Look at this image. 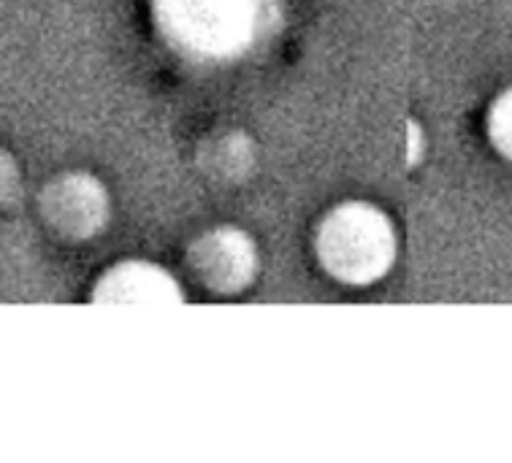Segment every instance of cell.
Masks as SVG:
<instances>
[{
	"label": "cell",
	"mask_w": 512,
	"mask_h": 463,
	"mask_svg": "<svg viewBox=\"0 0 512 463\" xmlns=\"http://www.w3.org/2000/svg\"><path fill=\"white\" fill-rule=\"evenodd\" d=\"M315 252L331 277L364 288L388 277L399 255V233L382 206L347 201L323 217L315 236Z\"/></svg>",
	"instance_id": "1"
},
{
	"label": "cell",
	"mask_w": 512,
	"mask_h": 463,
	"mask_svg": "<svg viewBox=\"0 0 512 463\" xmlns=\"http://www.w3.org/2000/svg\"><path fill=\"white\" fill-rule=\"evenodd\" d=\"M163 36L185 55L225 60L261 38L269 0H155Z\"/></svg>",
	"instance_id": "2"
},
{
	"label": "cell",
	"mask_w": 512,
	"mask_h": 463,
	"mask_svg": "<svg viewBox=\"0 0 512 463\" xmlns=\"http://www.w3.org/2000/svg\"><path fill=\"white\" fill-rule=\"evenodd\" d=\"M193 269L215 293H239L258 271V247L250 233L233 225L212 228L193 244Z\"/></svg>",
	"instance_id": "3"
},
{
	"label": "cell",
	"mask_w": 512,
	"mask_h": 463,
	"mask_svg": "<svg viewBox=\"0 0 512 463\" xmlns=\"http://www.w3.org/2000/svg\"><path fill=\"white\" fill-rule=\"evenodd\" d=\"M93 301L101 306H179L185 290L174 274L149 260H122L106 269L93 288Z\"/></svg>",
	"instance_id": "4"
},
{
	"label": "cell",
	"mask_w": 512,
	"mask_h": 463,
	"mask_svg": "<svg viewBox=\"0 0 512 463\" xmlns=\"http://www.w3.org/2000/svg\"><path fill=\"white\" fill-rule=\"evenodd\" d=\"M47 223L55 225V231L84 239L101 231L106 212H109V198L103 193L98 179L87 174H68L55 179L44 190L41 198Z\"/></svg>",
	"instance_id": "5"
},
{
	"label": "cell",
	"mask_w": 512,
	"mask_h": 463,
	"mask_svg": "<svg viewBox=\"0 0 512 463\" xmlns=\"http://www.w3.org/2000/svg\"><path fill=\"white\" fill-rule=\"evenodd\" d=\"M485 130H488V141L504 160L512 163V87L494 98L488 106V117H485Z\"/></svg>",
	"instance_id": "6"
},
{
	"label": "cell",
	"mask_w": 512,
	"mask_h": 463,
	"mask_svg": "<svg viewBox=\"0 0 512 463\" xmlns=\"http://www.w3.org/2000/svg\"><path fill=\"white\" fill-rule=\"evenodd\" d=\"M420 149H423V130H420V125L415 120L410 122V155H407V160H410V166H415L420 160Z\"/></svg>",
	"instance_id": "7"
}]
</instances>
